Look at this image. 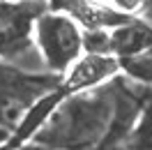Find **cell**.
<instances>
[{
  "mask_svg": "<svg viewBox=\"0 0 152 150\" xmlns=\"http://www.w3.org/2000/svg\"><path fill=\"white\" fill-rule=\"evenodd\" d=\"M152 46V26L148 21L127 19L108 28V56L115 60L132 58Z\"/></svg>",
  "mask_w": 152,
  "mask_h": 150,
  "instance_id": "cell-6",
  "label": "cell"
},
{
  "mask_svg": "<svg viewBox=\"0 0 152 150\" xmlns=\"http://www.w3.org/2000/svg\"><path fill=\"white\" fill-rule=\"evenodd\" d=\"M118 67L124 76H129L132 81L141 85H150L152 88V46L136 53L132 58H122L118 60Z\"/></svg>",
  "mask_w": 152,
  "mask_h": 150,
  "instance_id": "cell-8",
  "label": "cell"
},
{
  "mask_svg": "<svg viewBox=\"0 0 152 150\" xmlns=\"http://www.w3.org/2000/svg\"><path fill=\"white\" fill-rule=\"evenodd\" d=\"M108 10L113 14H120V16H136L145 10L148 0H106Z\"/></svg>",
  "mask_w": 152,
  "mask_h": 150,
  "instance_id": "cell-9",
  "label": "cell"
},
{
  "mask_svg": "<svg viewBox=\"0 0 152 150\" xmlns=\"http://www.w3.org/2000/svg\"><path fill=\"white\" fill-rule=\"evenodd\" d=\"M14 150H48V148H42V146H37V143H23V146H19V148H14Z\"/></svg>",
  "mask_w": 152,
  "mask_h": 150,
  "instance_id": "cell-10",
  "label": "cell"
},
{
  "mask_svg": "<svg viewBox=\"0 0 152 150\" xmlns=\"http://www.w3.org/2000/svg\"><path fill=\"white\" fill-rule=\"evenodd\" d=\"M44 12L39 0L0 2V60L26 53L32 39V23Z\"/></svg>",
  "mask_w": 152,
  "mask_h": 150,
  "instance_id": "cell-4",
  "label": "cell"
},
{
  "mask_svg": "<svg viewBox=\"0 0 152 150\" xmlns=\"http://www.w3.org/2000/svg\"><path fill=\"white\" fill-rule=\"evenodd\" d=\"M113 109V79L88 90L62 95L30 136V143L48 150H92L108 129Z\"/></svg>",
  "mask_w": 152,
  "mask_h": 150,
  "instance_id": "cell-1",
  "label": "cell"
},
{
  "mask_svg": "<svg viewBox=\"0 0 152 150\" xmlns=\"http://www.w3.org/2000/svg\"><path fill=\"white\" fill-rule=\"evenodd\" d=\"M7 139H10V134H7V132L0 127V146H2V143H7Z\"/></svg>",
  "mask_w": 152,
  "mask_h": 150,
  "instance_id": "cell-11",
  "label": "cell"
},
{
  "mask_svg": "<svg viewBox=\"0 0 152 150\" xmlns=\"http://www.w3.org/2000/svg\"><path fill=\"white\" fill-rule=\"evenodd\" d=\"M32 39L51 74L62 76L83 56V30L67 12H42L32 23Z\"/></svg>",
  "mask_w": 152,
  "mask_h": 150,
  "instance_id": "cell-3",
  "label": "cell"
},
{
  "mask_svg": "<svg viewBox=\"0 0 152 150\" xmlns=\"http://www.w3.org/2000/svg\"><path fill=\"white\" fill-rule=\"evenodd\" d=\"M60 88L58 74H30L0 60V127L12 134L35 104Z\"/></svg>",
  "mask_w": 152,
  "mask_h": 150,
  "instance_id": "cell-2",
  "label": "cell"
},
{
  "mask_svg": "<svg viewBox=\"0 0 152 150\" xmlns=\"http://www.w3.org/2000/svg\"><path fill=\"white\" fill-rule=\"evenodd\" d=\"M86 2H90V5H102V2H106V0H86Z\"/></svg>",
  "mask_w": 152,
  "mask_h": 150,
  "instance_id": "cell-12",
  "label": "cell"
},
{
  "mask_svg": "<svg viewBox=\"0 0 152 150\" xmlns=\"http://www.w3.org/2000/svg\"><path fill=\"white\" fill-rule=\"evenodd\" d=\"M118 74H120V67H118V60L113 56L83 53L65 74L60 76V90L65 95L88 90V88H95V85L111 81Z\"/></svg>",
  "mask_w": 152,
  "mask_h": 150,
  "instance_id": "cell-5",
  "label": "cell"
},
{
  "mask_svg": "<svg viewBox=\"0 0 152 150\" xmlns=\"http://www.w3.org/2000/svg\"><path fill=\"white\" fill-rule=\"evenodd\" d=\"M0 2H7V0H0Z\"/></svg>",
  "mask_w": 152,
  "mask_h": 150,
  "instance_id": "cell-13",
  "label": "cell"
},
{
  "mask_svg": "<svg viewBox=\"0 0 152 150\" xmlns=\"http://www.w3.org/2000/svg\"><path fill=\"white\" fill-rule=\"evenodd\" d=\"M127 150H152V97L143 104L127 139Z\"/></svg>",
  "mask_w": 152,
  "mask_h": 150,
  "instance_id": "cell-7",
  "label": "cell"
}]
</instances>
